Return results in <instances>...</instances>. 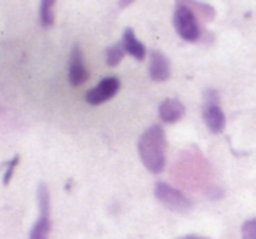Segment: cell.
<instances>
[{
    "mask_svg": "<svg viewBox=\"0 0 256 239\" xmlns=\"http://www.w3.org/2000/svg\"><path fill=\"white\" fill-rule=\"evenodd\" d=\"M166 133L162 126H150L138 140L140 159L150 173H162L166 168Z\"/></svg>",
    "mask_w": 256,
    "mask_h": 239,
    "instance_id": "cell-1",
    "label": "cell"
},
{
    "mask_svg": "<svg viewBox=\"0 0 256 239\" xmlns=\"http://www.w3.org/2000/svg\"><path fill=\"white\" fill-rule=\"evenodd\" d=\"M174 28L178 35L186 42H194L199 39L200 28L197 23L196 11L186 2H178L174 9Z\"/></svg>",
    "mask_w": 256,
    "mask_h": 239,
    "instance_id": "cell-2",
    "label": "cell"
},
{
    "mask_svg": "<svg viewBox=\"0 0 256 239\" xmlns=\"http://www.w3.org/2000/svg\"><path fill=\"white\" fill-rule=\"evenodd\" d=\"M155 197L162 202L168 209L171 211H178V213H186L192 209L194 202L190 197H186L183 192H180L178 189L171 187L169 183L158 182L155 185Z\"/></svg>",
    "mask_w": 256,
    "mask_h": 239,
    "instance_id": "cell-3",
    "label": "cell"
},
{
    "mask_svg": "<svg viewBox=\"0 0 256 239\" xmlns=\"http://www.w3.org/2000/svg\"><path fill=\"white\" fill-rule=\"evenodd\" d=\"M204 124L208 129L214 135L225 129V114H223L222 107L218 105V95L216 91H206L204 95V112H202Z\"/></svg>",
    "mask_w": 256,
    "mask_h": 239,
    "instance_id": "cell-4",
    "label": "cell"
},
{
    "mask_svg": "<svg viewBox=\"0 0 256 239\" xmlns=\"http://www.w3.org/2000/svg\"><path fill=\"white\" fill-rule=\"evenodd\" d=\"M118 88H120V81L117 77H106L96 88L89 89L86 93V101L89 105H102L117 95Z\"/></svg>",
    "mask_w": 256,
    "mask_h": 239,
    "instance_id": "cell-5",
    "label": "cell"
},
{
    "mask_svg": "<svg viewBox=\"0 0 256 239\" xmlns=\"http://www.w3.org/2000/svg\"><path fill=\"white\" fill-rule=\"evenodd\" d=\"M89 74L86 70L84 60H82V51L78 46H74L70 54V65H68V79H70L72 86H82L86 81H88Z\"/></svg>",
    "mask_w": 256,
    "mask_h": 239,
    "instance_id": "cell-6",
    "label": "cell"
},
{
    "mask_svg": "<svg viewBox=\"0 0 256 239\" xmlns=\"http://www.w3.org/2000/svg\"><path fill=\"white\" fill-rule=\"evenodd\" d=\"M148 74L154 82H164V81H168L169 75H171L169 61L160 51H152V53H150Z\"/></svg>",
    "mask_w": 256,
    "mask_h": 239,
    "instance_id": "cell-7",
    "label": "cell"
},
{
    "mask_svg": "<svg viewBox=\"0 0 256 239\" xmlns=\"http://www.w3.org/2000/svg\"><path fill=\"white\" fill-rule=\"evenodd\" d=\"M185 105L178 98H168L158 105V115L166 124H174L185 115Z\"/></svg>",
    "mask_w": 256,
    "mask_h": 239,
    "instance_id": "cell-8",
    "label": "cell"
},
{
    "mask_svg": "<svg viewBox=\"0 0 256 239\" xmlns=\"http://www.w3.org/2000/svg\"><path fill=\"white\" fill-rule=\"evenodd\" d=\"M122 46H124V49H126V53H129L131 54L134 60H138V61H143L145 60V56H146V49H145V46L142 44V42L136 39V35H134V32H132V28H126V32H124V35H122Z\"/></svg>",
    "mask_w": 256,
    "mask_h": 239,
    "instance_id": "cell-9",
    "label": "cell"
},
{
    "mask_svg": "<svg viewBox=\"0 0 256 239\" xmlns=\"http://www.w3.org/2000/svg\"><path fill=\"white\" fill-rule=\"evenodd\" d=\"M49 234H51V218L49 215H40L32 227L30 239H49Z\"/></svg>",
    "mask_w": 256,
    "mask_h": 239,
    "instance_id": "cell-10",
    "label": "cell"
},
{
    "mask_svg": "<svg viewBox=\"0 0 256 239\" xmlns=\"http://www.w3.org/2000/svg\"><path fill=\"white\" fill-rule=\"evenodd\" d=\"M54 6H56L54 0H44L38 7V20H40V25L44 28H49L54 25Z\"/></svg>",
    "mask_w": 256,
    "mask_h": 239,
    "instance_id": "cell-11",
    "label": "cell"
},
{
    "mask_svg": "<svg viewBox=\"0 0 256 239\" xmlns=\"http://www.w3.org/2000/svg\"><path fill=\"white\" fill-rule=\"evenodd\" d=\"M37 202L40 215H49V208H51V201H49V189L46 183H38L37 189Z\"/></svg>",
    "mask_w": 256,
    "mask_h": 239,
    "instance_id": "cell-12",
    "label": "cell"
},
{
    "mask_svg": "<svg viewBox=\"0 0 256 239\" xmlns=\"http://www.w3.org/2000/svg\"><path fill=\"white\" fill-rule=\"evenodd\" d=\"M124 53H126V49H124V46H122V42L120 44H115V46H112V48H108L106 49L108 67H117V65L122 61V58H124Z\"/></svg>",
    "mask_w": 256,
    "mask_h": 239,
    "instance_id": "cell-13",
    "label": "cell"
},
{
    "mask_svg": "<svg viewBox=\"0 0 256 239\" xmlns=\"http://www.w3.org/2000/svg\"><path fill=\"white\" fill-rule=\"evenodd\" d=\"M242 239H256V218H250L242 223Z\"/></svg>",
    "mask_w": 256,
    "mask_h": 239,
    "instance_id": "cell-14",
    "label": "cell"
},
{
    "mask_svg": "<svg viewBox=\"0 0 256 239\" xmlns=\"http://www.w3.org/2000/svg\"><path fill=\"white\" fill-rule=\"evenodd\" d=\"M18 162H20V155H14V159L10 161V164L7 166L6 175H4V185H9V180H10V176H12V171H14V168L18 166Z\"/></svg>",
    "mask_w": 256,
    "mask_h": 239,
    "instance_id": "cell-15",
    "label": "cell"
},
{
    "mask_svg": "<svg viewBox=\"0 0 256 239\" xmlns=\"http://www.w3.org/2000/svg\"><path fill=\"white\" fill-rule=\"evenodd\" d=\"M180 239H204V237H197V236H183V237H180Z\"/></svg>",
    "mask_w": 256,
    "mask_h": 239,
    "instance_id": "cell-16",
    "label": "cell"
}]
</instances>
